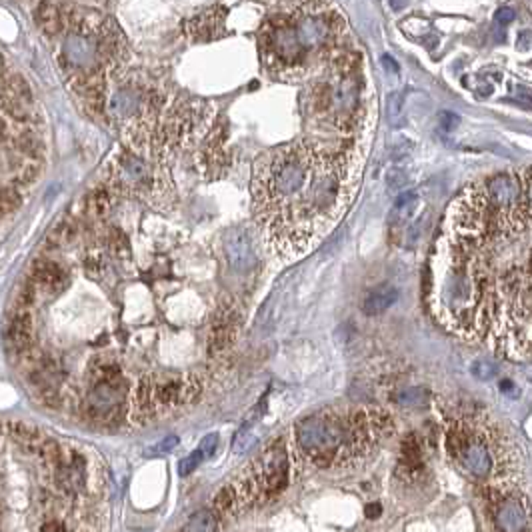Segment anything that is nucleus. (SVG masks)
I'll list each match as a JSON object with an SVG mask.
<instances>
[{"mask_svg": "<svg viewBox=\"0 0 532 532\" xmlns=\"http://www.w3.org/2000/svg\"><path fill=\"white\" fill-rule=\"evenodd\" d=\"M424 298L452 336L532 360V167L476 178L448 204Z\"/></svg>", "mask_w": 532, "mask_h": 532, "instance_id": "obj_1", "label": "nucleus"}, {"mask_svg": "<svg viewBox=\"0 0 532 532\" xmlns=\"http://www.w3.org/2000/svg\"><path fill=\"white\" fill-rule=\"evenodd\" d=\"M363 172L358 142L296 140L252 164V214L266 248L284 262L314 251L344 218Z\"/></svg>", "mask_w": 532, "mask_h": 532, "instance_id": "obj_2", "label": "nucleus"}, {"mask_svg": "<svg viewBox=\"0 0 532 532\" xmlns=\"http://www.w3.org/2000/svg\"><path fill=\"white\" fill-rule=\"evenodd\" d=\"M204 100L178 92L150 70H130L111 86L106 116L128 146L170 156L209 122Z\"/></svg>", "mask_w": 532, "mask_h": 532, "instance_id": "obj_3", "label": "nucleus"}, {"mask_svg": "<svg viewBox=\"0 0 532 532\" xmlns=\"http://www.w3.org/2000/svg\"><path fill=\"white\" fill-rule=\"evenodd\" d=\"M58 36L56 62L70 92L86 112H106L112 83L125 74L130 58L122 28L108 14L70 10Z\"/></svg>", "mask_w": 532, "mask_h": 532, "instance_id": "obj_4", "label": "nucleus"}, {"mask_svg": "<svg viewBox=\"0 0 532 532\" xmlns=\"http://www.w3.org/2000/svg\"><path fill=\"white\" fill-rule=\"evenodd\" d=\"M340 36L342 18L324 0L282 8L258 30L260 62L276 80L312 78L335 60Z\"/></svg>", "mask_w": 532, "mask_h": 532, "instance_id": "obj_5", "label": "nucleus"}, {"mask_svg": "<svg viewBox=\"0 0 532 532\" xmlns=\"http://www.w3.org/2000/svg\"><path fill=\"white\" fill-rule=\"evenodd\" d=\"M394 430L382 408H328L300 419L293 428L296 464L310 470H340L368 458Z\"/></svg>", "mask_w": 532, "mask_h": 532, "instance_id": "obj_6", "label": "nucleus"}, {"mask_svg": "<svg viewBox=\"0 0 532 532\" xmlns=\"http://www.w3.org/2000/svg\"><path fill=\"white\" fill-rule=\"evenodd\" d=\"M444 448L450 462L484 489L514 482L517 444L482 412H462L448 420Z\"/></svg>", "mask_w": 532, "mask_h": 532, "instance_id": "obj_7", "label": "nucleus"}, {"mask_svg": "<svg viewBox=\"0 0 532 532\" xmlns=\"http://www.w3.org/2000/svg\"><path fill=\"white\" fill-rule=\"evenodd\" d=\"M356 66L352 60L340 62L335 58L330 66L324 69L328 78L314 83L308 90L307 111L312 122L358 136V130L366 125L368 104L363 94V78L354 76Z\"/></svg>", "mask_w": 532, "mask_h": 532, "instance_id": "obj_8", "label": "nucleus"}, {"mask_svg": "<svg viewBox=\"0 0 532 532\" xmlns=\"http://www.w3.org/2000/svg\"><path fill=\"white\" fill-rule=\"evenodd\" d=\"M108 192L139 200L153 209L172 206L176 184L170 174L168 156L122 144L108 167Z\"/></svg>", "mask_w": 532, "mask_h": 532, "instance_id": "obj_9", "label": "nucleus"}, {"mask_svg": "<svg viewBox=\"0 0 532 532\" xmlns=\"http://www.w3.org/2000/svg\"><path fill=\"white\" fill-rule=\"evenodd\" d=\"M288 478H290L288 448L282 440H279L266 448L240 475L237 482H232L237 490L238 512L251 508L254 504L274 500L288 486Z\"/></svg>", "mask_w": 532, "mask_h": 532, "instance_id": "obj_10", "label": "nucleus"}, {"mask_svg": "<svg viewBox=\"0 0 532 532\" xmlns=\"http://www.w3.org/2000/svg\"><path fill=\"white\" fill-rule=\"evenodd\" d=\"M486 514L492 532H532L531 498L517 482L503 486H486Z\"/></svg>", "mask_w": 532, "mask_h": 532, "instance_id": "obj_11", "label": "nucleus"}, {"mask_svg": "<svg viewBox=\"0 0 532 532\" xmlns=\"http://www.w3.org/2000/svg\"><path fill=\"white\" fill-rule=\"evenodd\" d=\"M238 328H240V310H238L237 302H224L223 307L216 310V314L212 318V324H210V356L223 354L224 350L234 342Z\"/></svg>", "mask_w": 532, "mask_h": 532, "instance_id": "obj_12", "label": "nucleus"}, {"mask_svg": "<svg viewBox=\"0 0 532 532\" xmlns=\"http://www.w3.org/2000/svg\"><path fill=\"white\" fill-rule=\"evenodd\" d=\"M224 18H226V10L220 6H214L188 18L184 32L192 42L214 41L224 34Z\"/></svg>", "mask_w": 532, "mask_h": 532, "instance_id": "obj_13", "label": "nucleus"}, {"mask_svg": "<svg viewBox=\"0 0 532 532\" xmlns=\"http://www.w3.org/2000/svg\"><path fill=\"white\" fill-rule=\"evenodd\" d=\"M226 256H228V262L230 266L238 270V272H244L248 270L251 266H254L256 262V252H254V244H252L251 234L242 228H237L230 232V237L226 240Z\"/></svg>", "mask_w": 532, "mask_h": 532, "instance_id": "obj_14", "label": "nucleus"}, {"mask_svg": "<svg viewBox=\"0 0 532 532\" xmlns=\"http://www.w3.org/2000/svg\"><path fill=\"white\" fill-rule=\"evenodd\" d=\"M6 340L14 354H27L32 349V316L27 308L18 307V310L14 312V316L8 322Z\"/></svg>", "mask_w": 532, "mask_h": 532, "instance_id": "obj_15", "label": "nucleus"}, {"mask_svg": "<svg viewBox=\"0 0 532 532\" xmlns=\"http://www.w3.org/2000/svg\"><path fill=\"white\" fill-rule=\"evenodd\" d=\"M30 284L32 288L36 290H60L62 284H64V272L62 268L55 262H38L34 266V272H32V279H30Z\"/></svg>", "mask_w": 532, "mask_h": 532, "instance_id": "obj_16", "label": "nucleus"}, {"mask_svg": "<svg viewBox=\"0 0 532 532\" xmlns=\"http://www.w3.org/2000/svg\"><path fill=\"white\" fill-rule=\"evenodd\" d=\"M396 300H398V290H396L394 286H391V284H380L374 290H370V293L366 294V298H364L363 302L364 314H368V316L382 314V312H386Z\"/></svg>", "mask_w": 532, "mask_h": 532, "instance_id": "obj_17", "label": "nucleus"}, {"mask_svg": "<svg viewBox=\"0 0 532 532\" xmlns=\"http://www.w3.org/2000/svg\"><path fill=\"white\" fill-rule=\"evenodd\" d=\"M422 468V454H420L419 440L414 438V434H410L402 442V450H400V461H398V472L410 476L416 475Z\"/></svg>", "mask_w": 532, "mask_h": 532, "instance_id": "obj_18", "label": "nucleus"}, {"mask_svg": "<svg viewBox=\"0 0 532 532\" xmlns=\"http://www.w3.org/2000/svg\"><path fill=\"white\" fill-rule=\"evenodd\" d=\"M420 204V196L416 190H405L402 195L396 198L394 206H392L391 212V220L394 224L396 223H406Z\"/></svg>", "mask_w": 532, "mask_h": 532, "instance_id": "obj_19", "label": "nucleus"}, {"mask_svg": "<svg viewBox=\"0 0 532 532\" xmlns=\"http://www.w3.org/2000/svg\"><path fill=\"white\" fill-rule=\"evenodd\" d=\"M220 518L216 517L214 510H200L188 520L186 528L182 532H218Z\"/></svg>", "mask_w": 532, "mask_h": 532, "instance_id": "obj_20", "label": "nucleus"}, {"mask_svg": "<svg viewBox=\"0 0 532 532\" xmlns=\"http://www.w3.org/2000/svg\"><path fill=\"white\" fill-rule=\"evenodd\" d=\"M386 116H388V122H391L394 128L402 125V118H405V98L400 92H391L388 94V100H386Z\"/></svg>", "mask_w": 532, "mask_h": 532, "instance_id": "obj_21", "label": "nucleus"}, {"mask_svg": "<svg viewBox=\"0 0 532 532\" xmlns=\"http://www.w3.org/2000/svg\"><path fill=\"white\" fill-rule=\"evenodd\" d=\"M424 398H426L424 388H405V391H398L394 394L396 405L402 406H419L424 402Z\"/></svg>", "mask_w": 532, "mask_h": 532, "instance_id": "obj_22", "label": "nucleus"}, {"mask_svg": "<svg viewBox=\"0 0 532 532\" xmlns=\"http://www.w3.org/2000/svg\"><path fill=\"white\" fill-rule=\"evenodd\" d=\"M18 204H20V196L16 195L14 190H10V188L0 190V218L18 209Z\"/></svg>", "mask_w": 532, "mask_h": 532, "instance_id": "obj_23", "label": "nucleus"}, {"mask_svg": "<svg viewBox=\"0 0 532 532\" xmlns=\"http://www.w3.org/2000/svg\"><path fill=\"white\" fill-rule=\"evenodd\" d=\"M438 125L442 126V130L450 132V130H454L456 126L461 125V116L450 111H442L438 114Z\"/></svg>", "mask_w": 532, "mask_h": 532, "instance_id": "obj_24", "label": "nucleus"}, {"mask_svg": "<svg viewBox=\"0 0 532 532\" xmlns=\"http://www.w3.org/2000/svg\"><path fill=\"white\" fill-rule=\"evenodd\" d=\"M202 458H204V452H202V450H196V452H192V456L184 458V461L181 462V472H182V475H188V472H192L196 466H198V464L202 462Z\"/></svg>", "mask_w": 532, "mask_h": 532, "instance_id": "obj_25", "label": "nucleus"}, {"mask_svg": "<svg viewBox=\"0 0 532 532\" xmlns=\"http://www.w3.org/2000/svg\"><path fill=\"white\" fill-rule=\"evenodd\" d=\"M494 372H496V368L489 363V360H480V363H476L472 366V374L478 378H482V380H489V378L494 377Z\"/></svg>", "mask_w": 532, "mask_h": 532, "instance_id": "obj_26", "label": "nucleus"}, {"mask_svg": "<svg viewBox=\"0 0 532 532\" xmlns=\"http://www.w3.org/2000/svg\"><path fill=\"white\" fill-rule=\"evenodd\" d=\"M386 182H388V186H391L392 190H398V188H402L406 182L405 172H400V170H392L391 174L386 176Z\"/></svg>", "mask_w": 532, "mask_h": 532, "instance_id": "obj_27", "label": "nucleus"}, {"mask_svg": "<svg viewBox=\"0 0 532 532\" xmlns=\"http://www.w3.org/2000/svg\"><path fill=\"white\" fill-rule=\"evenodd\" d=\"M494 18H496V22H498L500 27H504V24H510V22L514 20V10H512V8H508V6L498 8Z\"/></svg>", "mask_w": 532, "mask_h": 532, "instance_id": "obj_28", "label": "nucleus"}, {"mask_svg": "<svg viewBox=\"0 0 532 532\" xmlns=\"http://www.w3.org/2000/svg\"><path fill=\"white\" fill-rule=\"evenodd\" d=\"M517 46L520 48V50H526L528 46H532V32L531 30H522V32L518 34Z\"/></svg>", "mask_w": 532, "mask_h": 532, "instance_id": "obj_29", "label": "nucleus"}, {"mask_svg": "<svg viewBox=\"0 0 532 532\" xmlns=\"http://www.w3.org/2000/svg\"><path fill=\"white\" fill-rule=\"evenodd\" d=\"M260 2H288V6H286V8H294V6L312 4V2H322V0H260Z\"/></svg>", "mask_w": 532, "mask_h": 532, "instance_id": "obj_30", "label": "nucleus"}, {"mask_svg": "<svg viewBox=\"0 0 532 532\" xmlns=\"http://www.w3.org/2000/svg\"><path fill=\"white\" fill-rule=\"evenodd\" d=\"M382 66H384V70H391V72H398V66H396V62H394V60H392V58L388 55L382 56Z\"/></svg>", "mask_w": 532, "mask_h": 532, "instance_id": "obj_31", "label": "nucleus"}, {"mask_svg": "<svg viewBox=\"0 0 532 532\" xmlns=\"http://www.w3.org/2000/svg\"><path fill=\"white\" fill-rule=\"evenodd\" d=\"M378 514H380V504H368L366 506V517L378 518Z\"/></svg>", "mask_w": 532, "mask_h": 532, "instance_id": "obj_32", "label": "nucleus"}, {"mask_svg": "<svg viewBox=\"0 0 532 532\" xmlns=\"http://www.w3.org/2000/svg\"><path fill=\"white\" fill-rule=\"evenodd\" d=\"M406 2H408V0H391V6L394 10H402L406 6Z\"/></svg>", "mask_w": 532, "mask_h": 532, "instance_id": "obj_33", "label": "nucleus"}, {"mask_svg": "<svg viewBox=\"0 0 532 532\" xmlns=\"http://www.w3.org/2000/svg\"><path fill=\"white\" fill-rule=\"evenodd\" d=\"M0 60H2V58H0Z\"/></svg>", "mask_w": 532, "mask_h": 532, "instance_id": "obj_34", "label": "nucleus"}]
</instances>
